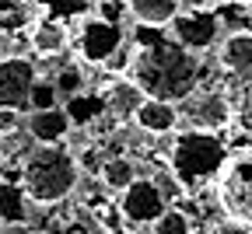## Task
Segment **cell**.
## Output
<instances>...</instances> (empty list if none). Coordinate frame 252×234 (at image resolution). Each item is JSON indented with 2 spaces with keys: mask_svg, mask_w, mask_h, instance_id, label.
Masks as SVG:
<instances>
[{
  "mask_svg": "<svg viewBox=\"0 0 252 234\" xmlns=\"http://www.w3.org/2000/svg\"><path fill=\"white\" fill-rule=\"evenodd\" d=\"M220 0H186L182 14L172 21V39L179 46H186L189 53H200L207 46L217 42V31H220Z\"/></svg>",
  "mask_w": 252,
  "mask_h": 234,
  "instance_id": "277c9868",
  "label": "cell"
},
{
  "mask_svg": "<svg viewBox=\"0 0 252 234\" xmlns=\"http://www.w3.org/2000/svg\"><path fill=\"white\" fill-rule=\"evenodd\" d=\"M81 81H84V77H81L77 66H67V70H60V74H56V81H53V84H56L60 98H74V94L81 91Z\"/></svg>",
  "mask_w": 252,
  "mask_h": 234,
  "instance_id": "ffe728a7",
  "label": "cell"
},
{
  "mask_svg": "<svg viewBox=\"0 0 252 234\" xmlns=\"http://www.w3.org/2000/svg\"><path fill=\"white\" fill-rule=\"evenodd\" d=\"M210 234H252V224L228 217V220H217V224L210 227Z\"/></svg>",
  "mask_w": 252,
  "mask_h": 234,
  "instance_id": "7402d4cb",
  "label": "cell"
},
{
  "mask_svg": "<svg viewBox=\"0 0 252 234\" xmlns=\"http://www.w3.org/2000/svg\"><path fill=\"white\" fill-rule=\"evenodd\" d=\"M81 164L67 147H32L21 161V192L25 199L39 206H53L60 199H67L77 185Z\"/></svg>",
  "mask_w": 252,
  "mask_h": 234,
  "instance_id": "7a4b0ae2",
  "label": "cell"
},
{
  "mask_svg": "<svg viewBox=\"0 0 252 234\" xmlns=\"http://www.w3.org/2000/svg\"><path fill=\"white\" fill-rule=\"evenodd\" d=\"M224 144H220L217 137H210V133H182V137L175 140L172 147V164L168 168L175 172V178L189 189L193 182L200 178H210L228 168V157H224Z\"/></svg>",
  "mask_w": 252,
  "mask_h": 234,
  "instance_id": "3957f363",
  "label": "cell"
},
{
  "mask_svg": "<svg viewBox=\"0 0 252 234\" xmlns=\"http://www.w3.org/2000/svg\"><path fill=\"white\" fill-rule=\"evenodd\" d=\"M179 119L189 122V133H214L231 122V102L224 91H193L179 105Z\"/></svg>",
  "mask_w": 252,
  "mask_h": 234,
  "instance_id": "5b68a950",
  "label": "cell"
},
{
  "mask_svg": "<svg viewBox=\"0 0 252 234\" xmlns=\"http://www.w3.org/2000/svg\"><path fill=\"white\" fill-rule=\"evenodd\" d=\"M42 11H46V18H53V21H70V18H77V21H84V18H91L88 11H94V4H88V0H53V4H42Z\"/></svg>",
  "mask_w": 252,
  "mask_h": 234,
  "instance_id": "e0dca14e",
  "label": "cell"
},
{
  "mask_svg": "<svg viewBox=\"0 0 252 234\" xmlns=\"http://www.w3.org/2000/svg\"><path fill=\"white\" fill-rule=\"evenodd\" d=\"M217 59L224 63L231 74L252 77V31L242 28V31L224 35V39H220V49H217Z\"/></svg>",
  "mask_w": 252,
  "mask_h": 234,
  "instance_id": "7c38bea8",
  "label": "cell"
},
{
  "mask_svg": "<svg viewBox=\"0 0 252 234\" xmlns=\"http://www.w3.org/2000/svg\"><path fill=\"white\" fill-rule=\"evenodd\" d=\"M67 42H70L67 25H60L53 18H39L35 28H32V49L39 56H56V53L67 49Z\"/></svg>",
  "mask_w": 252,
  "mask_h": 234,
  "instance_id": "9a60e30c",
  "label": "cell"
},
{
  "mask_svg": "<svg viewBox=\"0 0 252 234\" xmlns=\"http://www.w3.org/2000/svg\"><path fill=\"white\" fill-rule=\"evenodd\" d=\"M217 196L235 220L252 224V157L228 161V168L217 178Z\"/></svg>",
  "mask_w": 252,
  "mask_h": 234,
  "instance_id": "8992f818",
  "label": "cell"
},
{
  "mask_svg": "<svg viewBox=\"0 0 252 234\" xmlns=\"http://www.w3.org/2000/svg\"><path fill=\"white\" fill-rule=\"evenodd\" d=\"M74 46H77V56H81L84 63H105V59H112V56L119 53V46H123V28L91 14V18L81 21Z\"/></svg>",
  "mask_w": 252,
  "mask_h": 234,
  "instance_id": "52a82bcc",
  "label": "cell"
},
{
  "mask_svg": "<svg viewBox=\"0 0 252 234\" xmlns=\"http://www.w3.org/2000/svg\"><path fill=\"white\" fill-rule=\"evenodd\" d=\"M130 14L140 28H172V21L182 14L179 0H130Z\"/></svg>",
  "mask_w": 252,
  "mask_h": 234,
  "instance_id": "4fadbf2b",
  "label": "cell"
},
{
  "mask_svg": "<svg viewBox=\"0 0 252 234\" xmlns=\"http://www.w3.org/2000/svg\"><path fill=\"white\" fill-rule=\"evenodd\" d=\"M144 102H147V94L130 81V77H116V81H109L105 88H102V105H105V112L116 119V122H130V119H137V112L144 109Z\"/></svg>",
  "mask_w": 252,
  "mask_h": 234,
  "instance_id": "30bf717a",
  "label": "cell"
},
{
  "mask_svg": "<svg viewBox=\"0 0 252 234\" xmlns=\"http://www.w3.org/2000/svg\"><path fill=\"white\" fill-rule=\"evenodd\" d=\"M0 234H39V231L32 227V224H21V220H14V224H7V227L0 231Z\"/></svg>",
  "mask_w": 252,
  "mask_h": 234,
  "instance_id": "cb8c5ba5",
  "label": "cell"
},
{
  "mask_svg": "<svg viewBox=\"0 0 252 234\" xmlns=\"http://www.w3.org/2000/svg\"><path fill=\"white\" fill-rule=\"evenodd\" d=\"M70 112L53 109V112H32L28 116V137L35 140V147H63V140L70 137Z\"/></svg>",
  "mask_w": 252,
  "mask_h": 234,
  "instance_id": "8fae6325",
  "label": "cell"
},
{
  "mask_svg": "<svg viewBox=\"0 0 252 234\" xmlns=\"http://www.w3.org/2000/svg\"><path fill=\"white\" fill-rule=\"evenodd\" d=\"M4 227H7V224H4V206H0V231H4Z\"/></svg>",
  "mask_w": 252,
  "mask_h": 234,
  "instance_id": "d4e9b609",
  "label": "cell"
},
{
  "mask_svg": "<svg viewBox=\"0 0 252 234\" xmlns=\"http://www.w3.org/2000/svg\"><path fill=\"white\" fill-rule=\"evenodd\" d=\"M123 11H130V0H98L94 4V18H102L109 25H119Z\"/></svg>",
  "mask_w": 252,
  "mask_h": 234,
  "instance_id": "44dd1931",
  "label": "cell"
},
{
  "mask_svg": "<svg viewBox=\"0 0 252 234\" xmlns=\"http://www.w3.org/2000/svg\"><path fill=\"white\" fill-rule=\"evenodd\" d=\"M151 234H189V217L168 206V210H165V217L151 227Z\"/></svg>",
  "mask_w": 252,
  "mask_h": 234,
  "instance_id": "d6986e66",
  "label": "cell"
},
{
  "mask_svg": "<svg viewBox=\"0 0 252 234\" xmlns=\"http://www.w3.org/2000/svg\"><path fill=\"white\" fill-rule=\"evenodd\" d=\"M126 77L154 102L182 105L200 84V56L179 46L175 39L154 35L147 28L137 35V49L126 63Z\"/></svg>",
  "mask_w": 252,
  "mask_h": 234,
  "instance_id": "6da1fadb",
  "label": "cell"
},
{
  "mask_svg": "<svg viewBox=\"0 0 252 234\" xmlns=\"http://www.w3.org/2000/svg\"><path fill=\"white\" fill-rule=\"evenodd\" d=\"M102 185L112 189V192H126L133 182H137V168L130 157H105V168H102Z\"/></svg>",
  "mask_w": 252,
  "mask_h": 234,
  "instance_id": "2e32d148",
  "label": "cell"
},
{
  "mask_svg": "<svg viewBox=\"0 0 252 234\" xmlns=\"http://www.w3.org/2000/svg\"><path fill=\"white\" fill-rule=\"evenodd\" d=\"M179 105L172 102H154V98H147L144 109L137 112V126L144 133H151V137H165V133H175L179 126Z\"/></svg>",
  "mask_w": 252,
  "mask_h": 234,
  "instance_id": "5bb4252c",
  "label": "cell"
},
{
  "mask_svg": "<svg viewBox=\"0 0 252 234\" xmlns=\"http://www.w3.org/2000/svg\"><path fill=\"white\" fill-rule=\"evenodd\" d=\"M28 105H32V112H53V109H60V91H56V84H53V81H39L35 88H32Z\"/></svg>",
  "mask_w": 252,
  "mask_h": 234,
  "instance_id": "ac0fdd59",
  "label": "cell"
},
{
  "mask_svg": "<svg viewBox=\"0 0 252 234\" xmlns=\"http://www.w3.org/2000/svg\"><path fill=\"white\" fill-rule=\"evenodd\" d=\"M165 210H168V203H165V196L158 192V185L154 182H147V178H137L130 189L123 192V199H119V213H123V220L126 224H158L165 217Z\"/></svg>",
  "mask_w": 252,
  "mask_h": 234,
  "instance_id": "ba28073f",
  "label": "cell"
},
{
  "mask_svg": "<svg viewBox=\"0 0 252 234\" xmlns=\"http://www.w3.org/2000/svg\"><path fill=\"white\" fill-rule=\"evenodd\" d=\"M21 122V109H0V137H14Z\"/></svg>",
  "mask_w": 252,
  "mask_h": 234,
  "instance_id": "603a6c76",
  "label": "cell"
},
{
  "mask_svg": "<svg viewBox=\"0 0 252 234\" xmlns=\"http://www.w3.org/2000/svg\"><path fill=\"white\" fill-rule=\"evenodd\" d=\"M39 84L35 66L21 56H0V109H21L28 105L32 88Z\"/></svg>",
  "mask_w": 252,
  "mask_h": 234,
  "instance_id": "9c48e42d",
  "label": "cell"
}]
</instances>
